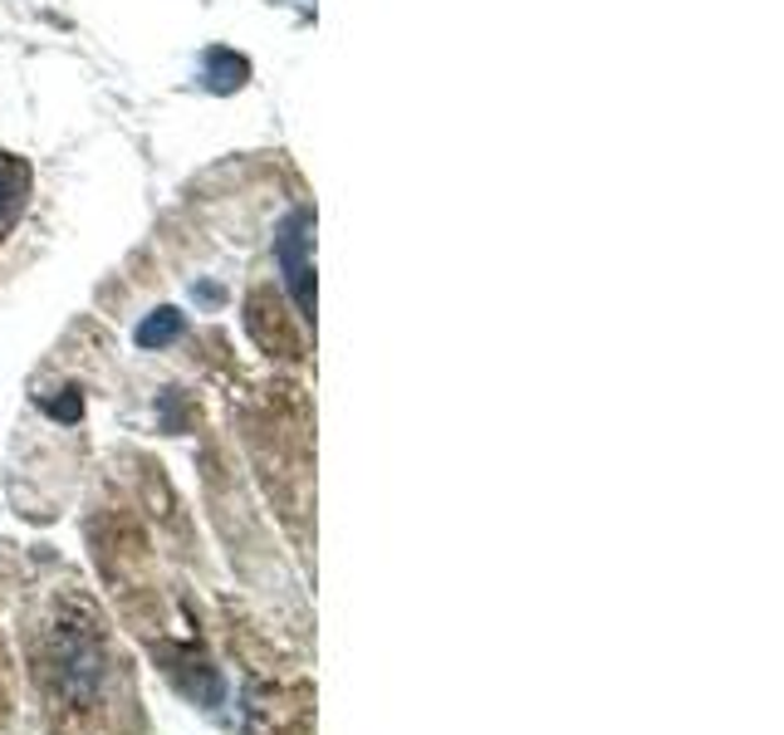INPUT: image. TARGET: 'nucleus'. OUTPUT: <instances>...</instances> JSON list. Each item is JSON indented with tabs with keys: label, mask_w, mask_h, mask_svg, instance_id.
Segmentation results:
<instances>
[{
	"label": "nucleus",
	"mask_w": 784,
	"mask_h": 735,
	"mask_svg": "<svg viewBox=\"0 0 784 735\" xmlns=\"http://www.w3.org/2000/svg\"><path fill=\"white\" fill-rule=\"evenodd\" d=\"M25 186H30V177H25V182H15V192H5V186H0V196H5V206H10V216L25 206ZM10 216H0V230L10 226Z\"/></svg>",
	"instance_id": "nucleus-2"
},
{
	"label": "nucleus",
	"mask_w": 784,
	"mask_h": 735,
	"mask_svg": "<svg viewBox=\"0 0 784 735\" xmlns=\"http://www.w3.org/2000/svg\"><path fill=\"white\" fill-rule=\"evenodd\" d=\"M305 226L309 220L305 216H295L289 220V230H285V240H280V260H285V275H289V285H295V304L299 309H314V299H309V260H305Z\"/></svg>",
	"instance_id": "nucleus-1"
}]
</instances>
